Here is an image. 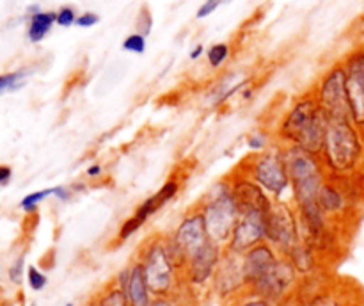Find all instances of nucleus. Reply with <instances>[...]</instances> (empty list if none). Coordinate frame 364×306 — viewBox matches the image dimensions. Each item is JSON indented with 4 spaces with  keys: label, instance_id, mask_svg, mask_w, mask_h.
<instances>
[{
    "label": "nucleus",
    "instance_id": "19",
    "mask_svg": "<svg viewBox=\"0 0 364 306\" xmlns=\"http://www.w3.org/2000/svg\"><path fill=\"white\" fill-rule=\"evenodd\" d=\"M123 294L127 297L128 306H149V302L155 297L149 288L144 267L137 258L130 262V278H128V285Z\"/></svg>",
    "mask_w": 364,
    "mask_h": 306
},
{
    "label": "nucleus",
    "instance_id": "17",
    "mask_svg": "<svg viewBox=\"0 0 364 306\" xmlns=\"http://www.w3.org/2000/svg\"><path fill=\"white\" fill-rule=\"evenodd\" d=\"M279 258L281 255L277 253V249L274 246H270L269 242H262V244L255 246L249 251H245L242 255V269H244L247 290L252 285L258 283L276 265Z\"/></svg>",
    "mask_w": 364,
    "mask_h": 306
},
{
    "label": "nucleus",
    "instance_id": "6",
    "mask_svg": "<svg viewBox=\"0 0 364 306\" xmlns=\"http://www.w3.org/2000/svg\"><path fill=\"white\" fill-rule=\"evenodd\" d=\"M320 109L329 120H350V102H348L347 71L341 60L334 63L320 77L313 88Z\"/></svg>",
    "mask_w": 364,
    "mask_h": 306
},
{
    "label": "nucleus",
    "instance_id": "13",
    "mask_svg": "<svg viewBox=\"0 0 364 306\" xmlns=\"http://www.w3.org/2000/svg\"><path fill=\"white\" fill-rule=\"evenodd\" d=\"M244 292H247V285H245L244 269H242V255H235L224 248L223 260L210 285V294L223 305H228Z\"/></svg>",
    "mask_w": 364,
    "mask_h": 306
},
{
    "label": "nucleus",
    "instance_id": "25",
    "mask_svg": "<svg viewBox=\"0 0 364 306\" xmlns=\"http://www.w3.org/2000/svg\"><path fill=\"white\" fill-rule=\"evenodd\" d=\"M50 196H53V187L41 189V191L31 192V194H27L20 201V209L23 210V212H34V210L38 209L39 203L45 201V199L50 198Z\"/></svg>",
    "mask_w": 364,
    "mask_h": 306
},
{
    "label": "nucleus",
    "instance_id": "1",
    "mask_svg": "<svg viewBox=\"0 0 364 306\" xmlns=\"http://www.w3.org/2000/svg\"><path fill=\"white\" fill-rule=\"evenodd\" d=\"M135 258L144 267L153 295H174L188 292L185 287V260L167 233H153L139 248Z\"/></svg>",
    "mask_w": 364,
    "mask_h": 306
},
{
    "label": "nucleus",
    "instance_id": "11",
    "mask_svg": "<svg viewBox=\"0 0 364 306\" xmlns=\"http://www.w3.org/2000/svg\"><path fill=\"white\" fill-rule=\"evenodd\" d=\"M223 246L210 241L201 251H198L192 258H188L187 262H185V287H187V290L191 292L192 295L198 297L199 292H210V285H212V280L213 276H215V270L217 267H219L220 260H223Z\"/></svg>",
    "mask_w": 364,
    "mask_h": 306
},
{
    "label": "nucleus",
    "instance_id": "22",
    "mask_svg": "<svg viewBox=\"0 0 364 306\" xmlns=\"http://www.w3.org/2000/svg\"><path fill=\"white\" fill-rule=\"evenodd\" d=\"M192 299H196V295H192L191 292H181V294L174 295H155L149 306H191Z\"/></svg>",
    "mask_w": 364,
    "mask_h": 306
},
{
    "label": "nucleus",
    "instance_id": "21",
    "mask_svg": "<svg viewBox=\"0 0 364 306\" xmlns=\"http://www.w3.org/2000/svg\"><path fill=\"white\" fill-rule=\"evenodd\" d=\"M89 302H91V306H128L127 297L114 281L105 285Z\"/></svg>",
    "mask_w": 364,
    "mask_h": 306
},
{
    "label": "nucleus",
    "instance_id": "4",
    "mask_svg": "<svg viewBox=\"0 0 364 306\" xmlns=\"http://www.w3.org/2000/svg\"><path fill=\"white\" fill-rule=\"evenodd\" d=\"M238 167L249 174L274 201H291L290 174L281 144L276 142L265 152L251 153Z\"/></svg>",
    "mask_w": 364,
    "mask_h": 306
},
{
    "label": "nucleus",
    "instance_id": "38",
    "mask_svg": "<svg viewBox=\"0 0 364 306\" xmlns=\"http://www.w3.org/2000/svg\"><path fill=\"white\" fill-rule=\"evenodd\" d=\"M203 53H206V52H205V46H203V45H198V46H194V48H192L191 56H188V57H191L192 60H198L199 57L203 56Z\"/></svg>",
    "mask_w": 364,
    "mask_h": 306
},
{
    "label": "nucleus",
    "instance_id": "35",
    "mask_svg": "<svg viewBox=\"0 0 364 306\" xmlns=\"http://www.w3.org/2000/svg\"><path fill=\"white\" fill-rule=\"evenodd\" d=\"M73 192H75L73 189L68 187V185H57V187H53V198H57L59 201L66 203L73 198Z\"/></svg>",
    "mask_w": 364,
    "mask_h": 306
},
{
    "label": "nucleus",
    "instance_id": "37",
    "mask_svg": "<svg viewBox=\"0 0 364 306\" xmlns=\"http://www.w3.org/2000/svg\"><path fill=\"white\" fill-rule=\"evenodd\" d=\"M13 178V169L9 166H0V185H7Z\"/></svg>",
    "mask_w": 364,
    "mask_h": 306
},
{
    "label": "nucleus",
    "instance_id": "9",
    "mask_svg": "<svg viewBox=\"0 0 364 306\" xmlns=\"http://www.w3.org/2000/svg\"><path fill=\"white\" fill-rule=\"evenodd\" d=\"M180 187L181 184L178 178H169V180H167L166 184L155 192V194L148 196V198H146L144 201L134 210V213L121 223L119 230H117V235H116L117 244H121V242L134 237V235L137 233V231L141 230V228L144 226L153 216H156V213H159L167 203H171L174 198H176L178 192H180Z\"/></svg>",
    "mask_w": 364,
    "mask_h": 306
},
{
    "label": "nucleus",
    "instance_id": "33",
    "mask_svg": "<svg viewBox=\"0 0 364 306\" xmlns=\"http://www.w3.org/2000/svg\"><path fill=\"white\" fill-rule=\"evenodd\" d=\"M98 21H100L98 14L92 13V11H85V13L78 14L77 23H75V25H77V27H80V28H91V27H95Z\"/></svg>",
    "mask_w": 364,
    "mask_h": 306
},
{
    "label": "nucleus",
    "instance_id": "20",
    "mask_svg": "<svg viewBox=\"0 0 364 306\" xmlns=\"http://www.w3.org/2000/svg\"><path fill=\"white\" fill-rule=\"evenodd\" d=\"M55 25V11H39L36 9L31 14L27 28V38L28 41L39 43L50 34L52 27Z\"/></svg>",
    "mask_w": 364,
    "mask_h": 306
},
{
    "label": "nucleus",
    "instance_id": "29",
    "mask_svg": "<svg viewBox=\"0 0 364 306\" xmlns=\"http://www.w3.org/2000/svg\"><path fill=\"white\" fill-rule=\"evenodd\" d=\"M25 78V71H13V73L0 75V93L13 91L21 85Z\"/></svg>",
    "mask_w": 364,
    "mask_h": 306
},
{
    "label": "nucleus",
    "instance_id": "27",
    "mask_svg": "<svg viewBox=\"0 0 364 306\" xmlns=\"http://www.w3.org/2000/svg\"><path fill=\"white\" fill-rule=\"evenodd\" d=\"M146 36L139 34V32H134V34L127 36V38L123 39V45H121V48L124 50V52H130V53H135V56H142V53L146 52Z\"/></svg>",
    "mask_w": 364,
    "mask_h": 306
},
{
    "label": "nucleus",
    "instance_id": "2",
    "mask_svg": "<svg viewBox=\"0 0 364 306\" xmlns=\"http://www.w3.org/2000/svg\"><path fill=\"white\" fill-rule=\"evenodd\" d=\"M320 159L331 180L352 178L364 166V132L352 120H329Z\"/></svg>",
    "mask_w": 364,
    "mask_h": 306
},
{
    "label": "nucleus",
    "instance_id": "15",
    "mask_svg": "<svg viewBox=\"0 0 364 306\" xmlns=\"http://www.w3.org/2000/svg\"><path fill=\"white\" fill-rule=\"evenodd\" d=\"M347 71L350 120L359 130L364 132V46H358L341 60Z\"/></svg>",
    "mask_w": 364,
    "mask_h": 306
},
{
    "label": "nucleus",
    "instance_id": "7",
    "mask_svg": "<svg viewBox=\"0 0 364 306\" xmlns=\"http://www.w3.org/2000/svg\"><path fill=\"white\" fill-rule=\"evenodd\" d=\"M302 241L304 238L294 203L274 201L267 216V242L274 246L281 256H287Z\"/></svg>",
    "mask_w": 364,
    "mask_h": 306
},
{
    "label": "nucleus",
    "instance_id": "8",
    "mask_svg": "<svg viewBox=\"0 0 364 306\" xmlns=\"http://www.w3.org/2000/svg\"><path fill=\"white\" fill-rule=\"evenodd\" d=\"M169 237L185 262L192 258L198 251H201L212 241L208 228H206L205 216H203L201 209L196 203L181 216V219L178 221L176 228L171 231Z\"/></svg>",
    "mask_w": 364,
    "mask_h": 306
},
{
    "label": "nucleus",
    "instance_id": "3",
    "mask_svg": "<svg viewBox=\"0 0 364 306\" xmlns=\"http://www.w3.org/2000/svg\"><path fill=\"white\" fill-rule=\"evenodd\" d=\"M291 184V203L297 212L318 206L320 189L329 176L322 159L299 146H283Z\"/></svg>",
    "mask_w": 364,
    "mask_h": 306
},
{
    "label": "nucleus",
    "instance_id": "39",
    "mask_svg": "<svg viewBox=\"0 0 364 306\" xmlns=\"http://www.w3.org/2000/svg\"><path fill=\"white\" fill-rule=\"evenodd\" d=\"M64 306H75V302H66V305Z\"/></svg>",
    "mask_w": 364,
    "mask_h": 306
},
{
    "label": "nucleus",
    "instance_id": "26",
    "mask_svg": "<svg viewBox=\"0 0 364 306\" xmlns=\"http://www.w3.org/2000/svg\"><path fill=\"white\" fill-rule=\"evenodd\" d=\"M224 306H277V305L276 302L270 301V299H265V297H262V295L252 294V292L247 290Z\"/></svg>",
    "mask_w": 364,
    "mask_h": 306
},
{
    "label": "nucleus",
    "instance_id": "16",
    "mask_svg": "<svg viewBox=\"0 0 364 306\" xmlns=\"http://www.w3.org/2000/svg\"><path fill=\"white\" fill-rule=\"evenodd\" d=\"M228 180H230L231 191H233L240 212L242 210H263V212H269L274 199L249 174H245L240 167H237L233 173L228 174Z\"/></svg>",
    "mask_w": 364,
    "mask_h": 306
},
{
    "label": "nucleus",
    "instance_id": "28",
    "mask_svg": "<svg viewBox=\"0 0 364 306\" xmlns=\"http://www.w3.org/2000/svg\"><path fill=\"white\" fill-rule=\"evenodd\" d=\"M27 281H28V287H31L32 290L39 292L46 287L48 278H46V274L43 273L41 269H38L36 265H31L27 267Z\"/></svg>",
    "mask_w": 364,
    "mask_h": 306
},
{
    "label": "nucleus",
    "instance_id": "5",
    "mask_svg": "<svg viewBox=\"0 0 364 306\" xmlns=\"http://www.w3.org/2000/svg\"><path fill=\"white\" fill-rule=\"evenodd\" d=\"M196 205L201 209L203 216H205L210 238L226 248L235 230V224L240 217V209H238L228 176L215 181L206 191V194H203L201 199L196 201Z\"/></svg>",
    "mask_w": 364,
    "mask_h": 306
},
{
    "label": "nucleus",
    "instance_id": "31",
    "mask_svg": "<svg viewBox=\"0 0 364 306\" xmlns=\"http://www.w3.org/2000/svg\"><path fill=\"white\" fill-rule=\"evenodd\" d=\"M135 27H137V31L135 32H139V34H142L148 38V34L151 32V28H153V16H151V13H149L148 7H142V9L139 11L137 20H135Z\"/></svg>",
    "mask_w": 364,
    "mask_h": 306
},
{
    "label": "nucleus",
    "instance_id": "34",
    "mask_svg": "<svg viewBox=\"0 0 364 306\" xmlns=\"http://www.w3.org/2000/svg\"><path fill=\"white\" fill-rule=\"evenodd\" d=\"M23 262H25V258H23V255H21L20 258H18L16 262L11 265L9 278H11V281H13V283H16V285L21 283V276H23Z\"/></svg>",
    "mask_w": 364,
    "mask_h": 306
},
{
    "label": "nucleus",
    "instance_id": "23",
    "mask_svg": "<svg viewBox=\"0 0 364 306\" xmlns=\"http://www.w3.org/2000/svg\"><path fill=\"white\" fill-rule=\"evenodd\" d=\"M274 144H276L274 135H270L269 132H263V130H256L255 134L249 135L247 139V148L251 149L252 153H262Z\"/></svg>",
    "mask_w": 364,
    "mask_h": 306
},
{
    "label": "nucleus",
    "instance_id": "12",
    "mask_svg": "<svg viewBox=\"0 0 364 306\" xmlns=\"http://www.w3.org/2000/svg\"><path fill=\"white\" fill-rule=\"evenodd\" d=\"M299 283H301V276L295 270V267L284 256H281L276 265L258 283L252 285L249 292L270 299V301L279 306L281 302H284L291 295L297 294Z\"/></svg>",
    "mask_w": 364,
    "mask_h": 306
},
{
    "label": "nucleus",
    "instance_id": "24",
    "mask_svg": "<svg viewBox=\"0 0 364 306\" xmlns=\"http://www.w3.org/2000/svg\"><path fill=\"white\" fill-rule=\"evenodd\" d=\"M231 48L228 43H215L206 50V59L212 68H220L228 59H230Z\"/></svg>",
    "mask_w": 364,
    "mask_h": 306
},
{
    "label": "nucleus",
    "instance_id": "40",
    "mask_svg": "<svg viewBox=\"0 0 364 306\" xmlns=\"http://www.w3.org/2000/svg\"><path fill=\"white\" fill-rule=\"evenodd\" d=\"M85 306H91V302H87V305H85Z\"/></svg>",
    "mask_w": 364,
    "mask_h": 306
},
{
    "label": "nucleus",
    "instance_id": "36",
    "mask_svg": "<svg viewBox=\"0 0 364 306\" xmlns=\"http://www.w3.org/2000/svg\"><path fill=\"white\" fill-rule=\"evenodd\" d=\"M103 174V166L102 164H91V166L85 169V176L89 178V180H95V178H100Z\"/></svg>",
    "mask_w": 364,
    "mask_h": 306
},
{
    "label": "nucleus",
    "instance_id": "18",
    "mask_svg": "<svg viewBox=\"0 0 364 306\" xmlns=\"http://www.w3.org/2000/svg\"><path fill=\"white\" fill-rule=\"evenodd\" d=\"M318 206L331 221H340L350 213L354 206V198L350 192L345 189L343 181L327 180L323 187L320 189Z\"/></svg>",
    "mask_w": 364,
    "mask_h": 306
},
{
    "label": "nucleus",
    "instance_id": "10",
    "mask_svg": "<svg viewBox=\"0 0 364 306\" xmlns=\"http://www.w3.org/2000/svg\"><path fill=\"white\" fill-rule=\"evenodd\" d=\"M318 107L320 105L318 102H316L313 89L299 96V98L291 103L290 109L287 110V114H284L283 120L279 121L276 130H274V139H276L277 144L297 146L299 139L304 134L306 127H308L309 121L313 120V116H315V112L318 110Z\"/></svg>",
    "mask_w": 364,
    "mask_h": 306
},
{
    "label": "nucleus",
    "instance_id": "30",
    "mask_svg": "<svg viewBox=\"0 0 364 306\" xmlns=\"http://www.w3.org/2000/svg\"><path fill=\"white\" fill-rule=\"evenodd\" d=\"M77 9L73 6H63L59 11H55V23L59 27H71L77 23Z\"/></svg>",
    "mask_w": 364,
    "mask_h": 306
},
{
    "label": "nucleus",
    "instance_id": "14",
    "mask_svg": "<svg viewBox=\"0 0 364 306\" xmlns=\"http://www.w3.org/2000/svg\"><path fill=\"white\" fill-rule=\"evenodd\" d=\"M269 212L242 210L230 242L226 246L228 251L235 253V255H244L255 246L267 242V216H269Z\"/></svg>",
    "mask_w": 364,
    "mask_h": 306
},
{
    "label": "nucleus",
    "instance_id": "32",
    "mask_svg": "<svg viewBox=\"0 0 364 306\" xmlns=\"http://www.w3.org/2000/svg\"><path fill=\"white\" fill-rule=\"evenodd\" d=\"M228 2H230V0H205V2H203V6L198 9V13H196V18H198V20H203V18L210 16L212 13H215V11L223 6V4H228Z\"/></svg>",
    "mask_w": 364,
    "mask_h": 306
}]
</instances>
